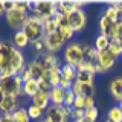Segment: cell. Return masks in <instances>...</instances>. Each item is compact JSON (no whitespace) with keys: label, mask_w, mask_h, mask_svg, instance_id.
<instances>
[{"label":"cell","mask_w":122,"mask_h":122,"mask_svg":"<svg viewBox=\"0 0 122 122\" xmlns=\"http://www.w3.org/2000/svg\"><path fill=\"white\" fill-rule=\"evenodd\" d=\"M28 63L25 61V55L18 51L12 43H2L0 46V79L3 76H17L20 75Z\"/></svg>","instance_id":"6da1fadb"},{"label":"cell","mask_w":122,"mask_h":122,"mask_svg":"<svg viewBox=\"0 0 122 122\" xmlns=\"http://www.w3.org/2000/svg\"><path fill=\"white\" fill-rule=\"evenodd\" d=\"M0 89L8 96L20 98L23 95V79L20 75L17 76H3L0 79Z\"/></svg>","instance_id":"7a4b0ae2"},{"label":"cell","mask_w":122,"mask_h":122,"mask_svg":"<svg viewBox=\"0 0 122 122\" xmlns=\"http://www.w3.org/2000/svg\"><path fill=\"white\" fill-rule=\"evenodd\" d=\"M64 64L78 69L84 61V55H82V44L81 43H69L64 47Z\"/></svg>","instance_id":"3957f363"},{"label":"cell","mask_w":122,"mask_h":122,"mask_svg":"<svg viewBox=\"0 0 122 122\" xmlns=\"http://www.w3.org/2000/svg\"><path fill=\"white\" fill-rule=\"evenodd\" d=\"M117 58L113 55L112 52L107 51H101L96 53V60H95V73L96 75H104L105 72H108L114 64H116Z\"/></svg>","instance_id":"277c9868"},{"label":"cell","mask_w":122,"mask_h":122,"mask_svg":"<svg viewBox=\"0 0 122 122\" xmlns=\"http://www.w3.org/2000/svg\"><path fill=\"white\" fill-rule=\"evenodd\" d=\"M56 14V2H34L30 15L37 20L44 21Z\"/></svg>","instance_id":"5b68a950"},{"label":"cell","mask_w":122,"mask_h":122,"mask_svg":"<svg viewBox=\"0 0 122 122\" xmlns=\"http://www.w3.org/2000/svg\"><path fill=\"white\" fill-rule=\"evenodd\" d=\"M21 30L26 34V37L29 38L30 43H32V41H37L38 38H41L44 35V32H43V21L37 20V18L32 17V15L29 17V20L26 21V25L23 26Z\"/></svg>","instance_id":"8992f818"},{"label":"cell","mask_w":122,"mask_h":122,"mask_svg":"<svg viewBox=\"0 0 122 122\" xmlns=\"http://www.w3.org/2000/svg\"><path fill=\"white\" fill-rule=\"evenodd\" d=\"M29 17H30V14L21 12V11L15 9V8H14L12 11H9V12L5 14V18H6L8 26H9V28H12V29H15V30H21L23 26L26 25V21L29 20Z\"/></svg>","instance_id":"52a82bcc"},{"label":"cell","mask_w":122,"mask_h":122,"mask_svg":"<svg viewBox=\"0 0 122 122\" xmlns=\"http://www.w3.org/2000/svg\"><path fill=\"white\" fill-rule=\"evenodd\" d=\"M67 25L73 32H81L87 26V15L84 9H75L70 14H67Z\"/></svg>","instance_id":"ba28073f"},{"label":"cell","mask_w":122,"mask_h":122,"mask_svg":"<svg viewBox=\"0 0 122 122\" xmlns=\"http://www.w3.org/2000/svg\"><path fill=\"white\" fill-rule=\"evenodd\" d=\"M99 30H101V34L105 35L110 41H112V40H119L117 23L108 20L105 15H101V18H99Z\"/></svg>","instance_id":"9c48e42d"},{"label":"cell","mask_w":122,"mask_h":122,"mask_svg":"<svg viewBox=\"0 0 122 122\" xmlns=\"http://www.w3.org/2000/svg\"><path fill=\"white\" fill-rule=\"evenodd\" d=\"M44 37H46V44H47V52L49 53H56L63 47H66L67 41L63 38L60 30H56V32H53V34H49V35H44Z\"/></svg>","instance_id":"30bf717a"},{"label":"cell","mask_w":122,"mask_h":122,"mask_svg":"<svg viewBox=\"0 0 122 122\" xmlns=\"http://www.w3.org/2000/svg\"><path fill=\"white\" fill-rule=\"evenodd\" d=\"M44 119H47L49 122H69V117L63 113L61 107L56 105H49L44 110Z\"/></svg>","instance_id":"8fae6325"},{"label":"cell","mask_w":122,"mask_h":122,"mask_svg":"<svg viewBox=\"0 0 122 122\" xmlns=\"http://www.w3.org/2000/svg\"><path fill=\"white\" fill-rule=\"evenodd\" d=\"M76 96H86V98H95L96 89H95V82L93 84H79V82H73L70 89Z\"/></svg>","instance_id":"7c38bea8"},{"label":"cell","mask_w":122,"mask_h":122,"mask_svg":"<svg viewBox=\"0 0 122 122\" xmlns=\"http://www.w3.org/2000/svg\"><path fill=\"white\" fill-rule=\"evenodd\" d=\"M17 108H18V98L6 95L2 105H0V113H2V116H11Z\"/></svg>","instance_id":"4fadbf2b"},{"label":"cell","mask_w":122,"mask_h":122,"mask_svg":"<svg viewBox=\"0 0 122 122\" xmlns=\"http://www.w3.org/2000/svg\"><path fill=\"white\" fill-rule=\"evenodd\" d=\"M108 92L116 102L122 101V76H114L108 82Z\"/></svg>","instance_id":"5bb4252c"},{"label":"cell","mask_w":122,"mask_h":122,"mask_svg":"<svg viewBox=\"0 0 122 122\" xmlns=\"http://www.w3.org/2000/svg\"><path fill=\"white\" fill-rule=\"evenodd\" d=\"M28 67H29L30 75H32L34 79H37V81H41V79L44 78L46 69L43 67V64L40 63V60H38V58H35V60L30 61V63H28Z\"/></svg>","instance_id":"9a60e30c"},{"label":"cell","mask_w":122,"mask_h":122,"mask_svg":"<svg viewBox=\"0 0 122 122\" xmlns=\"http://www.w3.org/2000/svg\"><path fill=\"white\" fill-rule=\"evenodd\" d=\"M40 60V63L43 64V67L46 69V72L52 70L55 67H60V63H58V58H56L55 53H44L41 56H37Z\"/></svg>","instance_id":"2e32d148"},{"label":"cell","mask_w":122,"mask_h":122,"mask_svg":"<svg viewBox=\"0 0 122 122\" xmlns=\"http://www.w3.org/2000/svg\"><path fill=\"white\" fill-rule=\"evenodd\" d=\"M49 96H51V105L61 107V105H64V96H66V90H63L60 86L52 87Z\"/></svg>","instance_id":"e0dca14e"},{"label":"cell","mask_w":122,"mask_h":122,"mask_svg":"<svg viewBox=\"0 0 122 122\" xmlns=\"http://www.w3.org/2000/svg\"><path fill=\"white\" fill-rule=\"evenodd\" d=\"M32 104L38 107V108H41L44 112L46 108H47L49 105H51V96H49V93H44V92H38L35 96L32 98Z\"/></svg>","instance_id":"ac0fdd59"},{"label":"cell","mask_w":122,"mask_h":122,"mask_svg":"<svg viewBox=\"0 0 122 122\" xmlns=\"http://www.w3.org/2000/svg\"><path fill=\"white\" fill-rule=\"evenodd\" d=\"M38 92H40V89H38V81H37V79L30 78V79H28V81L23 82V95H25V96H28V98L32 99Z\"/></svg>","instance_id":"d6986e66"},{"label":"cell","mask_w":122,"mask_h":122,"mask_svg":"<svg viewBox=\"0 0 122 122\" xmlns=\"http://www.w3.org/2000/svg\"><path fill=\"white\" fill-rule=\"evenodd\" d=\"M12 44L20 51V49H26L30 44L29 38L26 37V34L23 30H15V34L12 35Z\"/></svg>","instance_id":"ffe728a7"},{"label":"cell","mask_w":122,"mask_h":122,"mask_svg":"<svg viewBox=\"0 0 122 122\" xmlns=\"http://www.w3.org/2000/svg\"><path fill=\"white\" fill-rule=\"evenodd\" d=\"M93 107H96V102H95V98H86V96H76V99H75V105H73V108H79V110H84V112H87V110L93 108Z\"/></svg>","instance_id":"44dd1931"},{"label":"cell","mask_w":122,"mask_h":122,"mask_svg":"<svg viewBox=\"0 0 122 122\" xmlns=\"http://www.w3.org/2000/svg\"><path fill=\"white\" fill-rule=\"evenodd\" d=\"M95 72L92 70H86V69H78V72H76V82L79 84H93L95 81Z\"/></svg>","instance_id":"7402d4cb"},{"label":"cell","mask_w":122,"mask_h":122,"mask_svg":"<svg viewBox=\"0 0 122 122\" xmlns=\"http://www.w3.org/2000/svg\"><path fill=\"white\" fill-rule=\"evenodd\" d=\"M29 46L32 47V51L37 53V56H41V55H44V53H49L47 52V44H46V37L44 35L41 37V38H38L37 41H32Z\"/></svg>","instance_id":"603a6c76"},{"label":"cell","mask_w":122,"mask_h":122,"mask_svg":"<svg viewBox=\"0 0 122 122\" xmlns=\"http://www.w3.org/2000/svg\"><path fill=\"white\" fill-rule=\"evenodd\" d=\"M60 78H61V67H55V69H52V70L46 72L43 79L49 81V84H51L52 87H56L58 82H60Z\"/></svg>","instance_id":"cb8c5ba5"},{"label":"cell","mask_w":122,"mask_h":122,"mask_svg":"<svg viewBox=\"0 0 122 122\" xmlns=\"http://www.w3.org/2000/svg\"><path fill=\"white\" fill-rule=\"evenodd\" d=\"M107 119L112 122H122V110L117 104H114L113 107H110L107 112Z\"/></svg>","instance_id":"d4e9b609"},{"label":"cell","mask_w":122,"mask_h":122,"mask_svg":"<svg viewBox=\"0 0 122 122\" xmlns=\"http://www.w3.org/2000/svg\"><path fill=\"white\" fill-rule=\"evenodd\" d=\"M12 119H14V122H30V117L28 114V108L18 107V108L12 113Z\"/></svg>","instance_id":"484cf974"},{"label":"cell","mask_w":122,"mask_h":122,"mask_svg":"<svg viewBox=\"0 0 122 122\" xmlns=\"http://www.w3.org/2000/svg\"><path fill=\"white\" fill-rule=\"evenodd\" d=\"M108 44H110L108 38H107L105 35H102V34H99V35L95 38L93 47L96 49V52H101V51H107V49H108Z\"/></svg>","instance_id":"4316f807"},{"label":"cell","mask_w":122,"mask_h":122,"mask_svg":"<svg viewBox=\"0 0 122 122\" xmlns=\"http://www.w3.org/2000/svg\"><path fill=\"white\" fill-rule=\"evenodd\" d=\"M56 30H58V25H56V21H55V15L43 21V32H44V35L53 34V32H56Z\"/></svg>","instance_id":"83f0119b"},{"label":"cell","mask_w":122,"mask_h":122,"mask_svg":"<svg viewBox=\"0 0 122 122\" xmlns=\"http://www.w3.org/2000/svg\"><path fill=\"white\" fill-rule=\"evenodd\" d=\"M76 72H78V69L69 66V64H63L61 66V75L72 82H75V79H76Z\"/></svg>","instance_id":"f1b7e54d"},{"label":"cell","mask_w":122,"mask_h":122,"mask_svg":"<svg viewBox=\"0 0 122 122\" xmlns=\"http://www.w3.org/2000/svg\"><path fill=\"white\" fill-rule=\"evenodd\" d=\"M96 49L90 44H82V55H84V60L87 61H95L96 60Z\"/></svg>","instance_id":"f546056e"},{"label":"cell","mask_w":122,"mask_h":122,"mask_svg":"<svg viewBox=\"0 0 122 122\" xmlns=\"http://www.w3.org/2000/svg\"><path fill=\"white\" fill-rule=\"evenodd\" d=\"M28 114H29L30 121H40L41 117H43L44 112H43L41 108H38V107H35L34 104H30V105L28 107Z\"/></svg>","instance_id":"4dcf8cb0"},{"label":"cell","mask_w":122,"mask_h":122,"mask_svg":"<svg viewBox=\"0 0 122 122\" xmlns=\"http://www.w3.org/2000/svg\"><path fill=\"white\" fill-rule=\"evenodd\" d=\"M108 51L112 52L116 58H119V56L122 55V49H121V44H119V41H117V40H112V41H110Z\"/></svg>","instance_id":"1f68e13d"},{"label":"cell","mask_w":122,"mask_h":122,"mask_svg":"<svg viewBox=\"0 0 122 122\" xmlns=\"http://www.w3.org/2000/svg\"><path fill=\"white\" fill-rule=\"evenodd\" d=\"M75 99H76V95L73 93V92H72V90H66V96H64V105L69 107V108H73Z\"/></svg>","instance_id":"d6a6232c"},{"label":"cell","mask_w":122,"mask_h":122,"mask_svg":"<svg viewBox=\"0 0 122 122\" xmlns=\"http://www.w3.org/2000/svg\"><path fill=\"white\" fill-rule=\"evenodd\" d=\"M98 116H99V112H98V107H93V108L87 110L86 112V119H89L90 122H96L98 121Z\"/></svg>","instance_id":"836d02e7"},{"label":"cell","mask_w":122,"mask_h":122,"mask_svg":"<svg viewBox=\"0 0 122 122\" xmlns=\"http://www.w3.org/2000/svg\"><path fill=\"white\" fill-rule=\"evenodd\" d=\"M58 30L61 32V35H63V38H64L66 41H70L72 37H73V34H75L73 29H70L69 26H66V28H63V29H58Z\"/></svg>","instance_id":"e575fe53"},{"label":"cell","mask_w":122,"mask_h":122,"mask_svg":"<svg viewBox=\"0 0 122 122\" xmlns=\"http://www.w3.org/2000/svg\"><path fill=\"white\" fill-rule=\"evenodd\" d=\"M38 89H40V92H44V93H51L52 86L49 84V81L41 79V81H38Z\"/></svg>","instance_id":"d590c367"},{"label":"cell","mask_w":122,"mask_h":122,"mask_svg":"<svg viewBox=\"0 0 122 122\" xmlns=\"http://www.w3.org/2000/svg\"><path fill=\"white\" fill-rule=\"evenodd\" d=\"M72 84H73V82H72V81H69L67 78H64V76L61 75V78H60V82H58V86H60V87H61V89H63V90H70V89H72Z\"/></svg>","instance_id":"8d00e7d4"},{"label":"cell","mask_w":122,"mask_h":122,"mask_svg":"<svg viewBox=\"0 0 122 122\" xmlns=\"http://www.w3.org/2000/svg\"><path fill=\"white\" fill-rule=\"evenodd\" d=\"M86 116V112L84 110H79V108H72V116H70V119H73V121H78V119H81V117Z\"/></svg>","instance_id":"74e56055"},{"label":"cell","mask_w":122,"mask_h":122,"mask_svg":"<svg viewBox=\"0 0 122 122\" xmlns=\"http://www.w3.org/2000/svg\"><path fill=\"white\" fill-rule=\"evenodd\" d=\"M20 76H21L23 82H25V81H28V79H30V78H32V75H30V70H29V67H28V66H26V67H25V70H23L21 73H20Z\"/></svg>","instance_id":"f35d334b"},{"label":"cell","mask_w":122,"mask_h":122,"mask_svg":"<svg viewBox=\"0 0 122 122\" xmlns=\"http://www.w3.org/2000/svg\"><path fill=\"white\" fill-rule=\"evenodd\" d=\"M3 8H5V12H9V11H12L15 8V2H6V0H3Z\"/></svg>","instance_id":"ab89813d"},{"label":"cell","mask_w":122,"mask_h":122,"mask_svg":"<svg viewBox=\"0 0 122 122\" xmlns=\"http://www.w3.org/2000/svg\"><path fill=\"white\" fill-rule=\"evenodd\" d=\"M0 122H14V119H12V114H11V116H2Z\"/></svg>","instance_id":"60d3db41"},{"label":"cell","mask_w":122,"mask_h":122,"mask_svg":"<svg viewBox=\"0 0 122 122\" xmlns=\"http://www.w3.org/2000/svg\"><path fill=\"white\" fill-rule=\"evenodd\" d=\"M112 5L116 8V9H119L121 12H122V2H116V3H112Z\"/></svg>","instance_id":"b9f144b4"},{"label":"cell","mask_w":122,"mask_h":122,"mask_svg":"<svg viewBox=\"0 0 122 122\" xmlns=\"http://www.w3.org/2000/svg\"><path fill=\"white\" fill-rule=\"evenodd\" d=\"M6 12H5V8H3V2H0V17L2 15H5Z\"/></svg>","instance_id":"7bdbcfd3"},{"label":"cell","mask_w":122,"mask_h":122,"mask_svg":"<svg viewBox=\"0 0 122 122\" xmlns=\"http://www.w3.org/2000/svg\"><path fill=\"white\" fill-rule=\"evenodd\" d=\"M5 96H6V95L3 93V90H2V89H0V105H2V102H3V99H5Z\"/></svg>","instance_id":"ee69618b"},{"label":"cell","mask_w":122,"mask_h":122,"mask_svg":"<svg viewBox=\"0 0 122 122\" xmlns=\"http://www.w3.org/2000/svg\"><path fill=\"white\" fill-rule=\"evenodd\" d=\"M75 122H90V121L86 119V117H81V119H78V121H75Z\"/></svg>","instance_id":"f6af8a7d"},{"label":"cell","mask_w":122,"mask_h":122,"mask_svg":"<svg viewBox=\"0 0 122 122\" xmlns=\"http://www.w3.org/2000/svg\"><path fill=\"white\" fill-rule=\"evenodd\" d=\"M117 41H119V44H121V49H122V38H119Z\"/></svg>","instance_id":"bcb514c9"},{"label":"cell","mask_w":122,"mask_h":122,"mask_svg":"<svg viewBox=\"0 0 122 122\" xmlns=\"http://www.w3.org/2000/svg\"><path fill=\"white\" fill-rule=\"evenodd\" d=\"M117 105H119V107H121V110H122V101H121V102H117Z\"/></svg>","instance_id":"7dc6e473"},{"label":"cell","mask_w":122,"mask_h":122,"mask_svg":"<svg viewBox=\"0 0 122 122\" xmlns=\"http://www.w3.org/2000/svg\"><path fill=\"white\" fill-rule=\"evenodd\" d=\"M40 122H49V121H47V119H41Z\"/></svg>","instance_id":"c3c4849f"},{"label":"cell","mask_w":122,"mask_h":122,"mask_svg":"<svg viewBox=\"0 0 122 122\" xmlns=\"http://www.w3.org/2000/svg\"><path fill=\"white\" fill-rule=\"evenodd\" d=\"M104 122H112V121H108V119H105V121H104Z\"/></svg>","instance_id":"681fc988"},{"label":"cell","mask_w":122,"mask_h":122,"mask_svg":"<svg viewBox=\"0 0 122 122\" xmlns=\"http://www.w3.org/2000/svg\"><path fill=\"white\" fill-rule=\"evenodd\" d=\"M2 43H3V41H0V46H2Z\"/></svg>","instance_id":"f907efd6"},{"label":"cell","mask_w":122,"mask_h":122,"mask_svg":"<svg viewBox=\"0 0 122 122\" xmlns=\"http://www.w3.org/2000/svg\"><path fill=\"white\" fill-rule=\"evenodd\" d=\"M0 119H2V114H0Z\"/></svg>","instance_id":"816d5d0a"}]
</instances>
